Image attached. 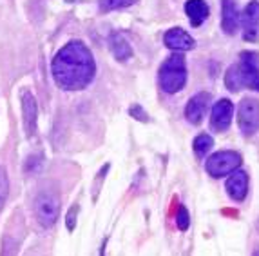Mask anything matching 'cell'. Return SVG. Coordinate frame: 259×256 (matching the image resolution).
<instances>
[{"label":"cell","mask_w":259,"mask_h":256,"mask_svg":"<svg viewBox=\"0 0 259 256\" xmlns=\"http://www.w3.org/2000/svg\"><path fill=\"white\" fill-rule=\"evenodd\" d=\"M254 256H259V247H257V249H255V251H254Z\"/></svg>","instance_id":"obj_22"},{"label":"cell","mask_w":259,"mask_h":256,"mask_svg":"<svg viewBox=\"0 0 259 256\" xmlns=\"http://www.w3.org/2000/svg\"><path fill=\"white\" fill-rule=\"evenodd\" d=\"M212 145H214V140H212L210 135H205V133L198 135L192 142V149H194L196 157H205L212 149Z\"/></svg>","instance_id":"obj_16"},{"label":"cell","mask_w":259,"mask_h":256,"mask_svg":"<svg viewBox=\"0 0 259 256\" xmlns=\"http://www.w3.org/2000/svg\"><path fill=\"white\" fill-rule=\"evenodd\" d=\"M60 214V198L55 191L46 189L40 191L35 198V216L42 227H51Z\"/></svg>","instance_id":"obj_4"},{"label":"cell","mask_w":259,"mask_h":256,"mask_svg":"<svg viewBox=\"0 0 259 256\" xmlns=\"http://www.w3.org/2000/svg\"><path fill=\"white\" fill-rule=\"evenodd\" d=\"M76 211L78 207H71L69 214H67V229L69 231H73L74 226H76Z\"/></svg>","instance_id":"obj_20"},{"label":"cell","mask_w":259,"mask_h":256,"mask_svg":"<svg viewBox=\"0 0 259 256\" xmlns=\"http://www.w3.org/2000/svg\"><path fill=\"white\" fill-rule=\"evenodd\" d=\"M176 226L180 227L182 231L189 229L190 216H189V211H187L185 205H180V209H178V213H176Z\"/></svg>","instance_id":"obj_19"},{"label":"cell","mask_w":259,"mask_h":256,"mask_svg":"<svg viewBox=\"0 0 259 256\" xmlns=\"http://www.w3.org/2000/svg\"><path fill=\"white\" fill-rule=\"evenodd\" d=\"M158 80H160L161 89L168 95L182 91L187 84V64L183 53H172L161 64Z\"/></svg>","instance_id":"obj_3"},{"label":"cell","mask_w":259,"mask_h":256,"mask_svg":"<svg viewBox=\"0 0 259 256\" xmlns=\"http://www.w3.org/2000/svg\"><path fill=\"white\" fill-rule=\"evenodd\" d=\"M138 0H98V6H100V11H114V9H123V8H129V6L136 4Z\"/></svg>","instance_id":"obj_17"},{"label":"cell","mask_w":259,"mask_h":256,"mask_svg":"<svg viewBox=\"0 0 259 256\" xmlns=\"http://www.w3.org/2000/svg\"><path fill=\"white\" fill-rule=\"evenodd\" d=\"M234 117V104L229 98H221L220 102H216V105L212 107L210 113V127L216 133H223L229 129V126L232 124Z\"/></svg>","instance_id":"obj_8"},{"label":"cell","mask_w":259,"mask_h":256,"mask_svg":"<svg viewBox=\"0 0 259 256\" xmlns=\"http://www.w3.org/2000/svg\"><path fill=\"white\" fill-rule=\"evenodd\" d=\"M243 39L246 42H257L259 40V2L252 0L245 8L241 15Z\"/></svg>","instance_id":"obj_7"},{"label":"cell","mask_w":259,"mask_h":256,"mask_svg":"<svg viewBox=\"0 0 259 256\" xmlns=\"http://www.w3.org/2000/svg\"><path fill=\"white\" fill-rule=\"evenodd\" d=\"M163 44L168 49H172L174 53L190 51V49H194V46H196L194 39H192L185 29H182V27L168 29L163 35Z\"/></svg>","instance_id":"obj_10"},{"label":"cell","mask_w":259,"mask_h":256,"mask_svg":"<svg viewBox=\"0 0 259 256\" xmlns=\"http://www.w3.org/2000/svg\"><path fill=\"white\" fill-rule=\"evenodd\" d=\"M185 13L189 17L190 24L194 27H199L210 15V9L205 0H187L185 2Z\"/></svg>","instance_id":"obj_14"},{"label":"cell","mask_w":259,"mask_h":256,"mask_svg":"<svg viewBox=\"0 0 259 256\" xmlns=\"http://www.w3.org/2000/svg\"><path fill=\"white\" fill-rule=\"evenodd\" d=\"M53 79L65 91H80L93 82L96 62L91 49L80 40H71L56 53L51 64Z\"/></svg>","instance_id":"obj_1"},{"label":"cell","mask_w":259,"mask_h":256,"mask_svg":"<svg viewBox=\"0 0 259 256\" xmlns=\"http://www.w3.org/2000/svg\"><path fill=\"white\" fill-rule=\"evenodd\" d=\"M225 187H227V193H229L230 198L243 202L246 198V193H248V174L243 169L234 171L225 184Z\"/></svg>","instance_id":"obj_12"},{"label":"cell","mask_w":259,"mask_h":256,"mask_svg":"<svg viewBox=\"0 0 259 256\" xmlns=\"http://www.w3.org/2000/svg\"><path fill=\"white\" fill-rule=\"evenodd\" d=\"M9 193V182H8V174H6V169L0 165V209L4 207L6 198H8Z\"/></svg>","instance_id":"obj_18"},{"label":"cell","mask_w":259,"mask_h":256,"mask_svg":"<svg viewBox=\"0 0 259 256\" xmlns=\"http://www.w3.org/2000/svg\"><path fill=\"white\" fill-rule=\"evenodd\" d=\"M243 158L239 153L236 151H218L214 155L207 158V167L208 174L214 178H221L225 174L234 173V171L239 169V165H241Z\"/></svg>","instance_id":"obj_5"},{"label":"cell","mask_w":259,"mask_h":256,"mask_svg":"<svg viewBox=\"0 0 259 256\" xmlns=\"http://www.w3.org/2000/svg\"><path fill=\"white\" fill-rule=\"evenodd\" d=\"M238 126L245 136L259 131V100L243 98L238 105Z\"/></svg>","instance_id":"obj_6"},{"label":"cell","mask_w":259,"mask_h":256,"mask_svg":"<svg viewBox=\"0 0 259 256\" xmlns=\"http://www.w3.org/2000/svg\"><path fill=\"white\" fill-rule=\"evenodd\" d=\"M65 2H74V0H65Z\"/></svg>","instance_id":"obj_23"},{"label":"cell","mask_w":259,"mask_h":256,"mask_svg":"<svg viewBox=\"0 0 259 256\" xmlns=\"http://www.w3.org/2000/svg\"><path fill=\"white\" fill-rule=\"evenodd\" d=\"M22 111H24V127H26V135L33 136L36 131V117H38V107H36V100L33 93L26 91L22 95Z\"/></svg>","instance_id":"obj_13"},{"label":"cell","mask_w":259,"mask_h":256,"mask_svg":"<svg viewBox=\"0 0 259 256\" xmlns=\"http://www.w3.org/2000/svg\"><path fill=\"white\" fill-rule=\"evenodd\" d=\"M257 229H259V222H257Z\"/></svg>","instance_id":"obj_24"},{"label":"cell","mask_w":259,"mask_h":256,"mask_svg":"<svg viewBox=\"0 0 259 256\" xmlns=\"http://www.w3.org/2000/svg\"><path fill=\"white\" fill-rule=\"evenodd\" d=\"M208 104H210V95L208 93H198L187 102L185 107V118L192 126H199L207 113Z\"/></svg>","instance_id":"obj_9"},{"label":"cell","mask_w":259,"mask_h":256,"mask_svg":"<svg viewBox=\"0 0 259 256\" xmlns=\"http://www.w3.org/2000/svg\"><path fill=\"white\" fill-rule=\"evenodd\" d=\"M225 86L232 93L241 89L259 91V55L254 51H243L238 64L230 65L225 75Z\"/></svg>","instance_id":"obj_2"},{"label":"cell","mask_w":259,"mask_h":256,"mask_svg":"<svg viewBox=\"0 0 259 256\" xmlns=\"http://www.w3.org/2000/svg\"><path fill=\"white\" fill-rule=\"evenodd\" d=\"M142 111H143V109L140 107V105H133V107H131V117H136L138 120L145 122V120H147V115H143Z\"/></svg>","instance_id":"obj_21"},{"label":"cell","mask_w":259,"mask_h":256,"mask_svg":"<svg viewBox=\"0 0 259 256\" xmlns=\"http://www.w3.org/2000/svg\"><path fill=\"white\" fill-rule=\"evenodd\" d=\"M109 48H111V53L114 55V58L120 62H125L133 57V48L129 46L127 39H123L121 33H111V36H109Z\"/></svg>","instance_id":"obj_15"},{"label":"cell","mask_w":259,"mask_h":256,"mask_svg":"<svg viewBox=\"0 0 259 256\" xmlns=\"http://www.w3.org/2000/svg\"><path fill=\"white\" fill-rule=\"evenodd\" d=\"M241 24V17L238 11L236 0H223L221 2V27L227 35H234Z\"/></svg>","instance_id":"obj_11"}]
</instances>
